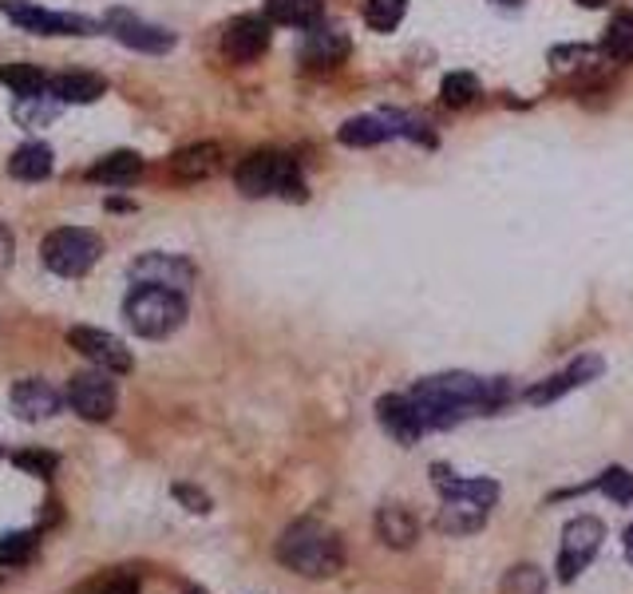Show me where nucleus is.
Segmentation results:
<instances>
[{"mask_svg":"<svg viewBox=\"0 0 633 594\" xmlns=\"http://www.w3.org/2000/svg\"><path fill=\"white\" fill-rule=\"evenodd\" d=\"M475 96H480V79L471 76V72H451V76H444V84H439V99H444L448 108H468Z\"/></svg>","mask_w":633,"mask_h":594,"instance_id":"obj_29","label":"nucleus"},{"mask_svg":"<svg viewBox=\"0 0 633 594\" xmlns=\"http://www.w3.org/2000/svg\"><path fill=\"white\" fill-rule=\"evenodd\" d=\"M67 345L79 352V357H88L96 361V369H108V373H132L135 361L127 345L108 330H91V325H76V330H67Z\"/></svg>","mask_w":633,"mask_h":594,"instance_id":"obj_9","label":"nucleus"},{"mask_svg":"<svg viewBox=\"0 0 633 594\" xmlns=\"http://www.w3.org/2000/svg\"><path fill=\"white\" fill-rule=\"evenodd\" d=\"M45 253V265L60 277H84L91 265L99 262L103 243H99L96 231H84V226H60L45 238L40 246Z\"/></svg>","mask_w":633,"mask_h":594,"instance_id":"obj_6","label":"nucleus"},{"mask_svg":"<svg viewBox=\"0 0 633 594\" xmlns=\"http://www.w3.org/2000/svg\"><path fill=\"white\" fill-rule=\"evenodd\" d=\"M16 468H21V472L40 475V480H52L60 460H55L52 451H21V456H16Z\"/></svg>","mask_w":633,"mask_h":594,"instance_id":"obj_33","label":"nucleus"},{"mask_svg":"<svg viewBox=\"0 0 633 594\" xmlns=\"http://www.w3.org/2000/svg\"><path fill=\"white\" fill-rule=\"evenodd\" d=\"M9 175L21 178V183H40V178L52 175V151H48L45 144L16 147L9 159Z\"/></svg>","mask_w":633,"mask_h":594,"instance_id":"obj_23","label":"nucleus"},{"mask_svg":"<svg viewBox=\"0 0 633 594\" xmlns=\"http://www.w3.org/2000/svg\"><path fill=\"white\" fill-rule=\"evenodd\" d=\"M408 0H364V24L372 33H393L405 21Z\"/></svg>","mask_w":633,"mask_h":594,"instance_id":"obj_27","label":"nucleus"},{"mask_svg":"<svg viewBox=\"0 0 633 594\" xmlns=\"http://www.w3.org/2000/svg\"><path fill=\"white\" fill-rule=\"evenodd\" d=\"M60 108V99L48 91V96H16V120L24 127H36V123H48Z\"/></svg>","mask_w":633,"mask_h":594,"instance_id":"obj_31","label":"nucleus"},{"mask_svg":"<svg viewBox=\"0 0 633 594\" xmlns=\"http://www.w3.org/2000/svg\"><path fill=\"white\" fill-rule=\"evenodd\" d=\"M432 484L444 495V507L436 516V528L444 535H475L492 519V507L499 504L495 480H468V475L448 472L444 463H432Z\"/></svg>","mask_w":633,"mask_h":594,"instance_id":"obj_2","label":"nucleus"},{"mask_svg":"<svg viewBox=\"0 0 633 594\" xmlns=\"http://www.w3.org/2000/svg\"><path fill=\"white\" fill-rule=\"evenodd\" d=\"M123 318L139 337H171L186 321V294L163 286H135L123 301Z\"/></svg>","mask_w":633,"mask_h":594,"instance_id":"obj_4","label":"nucleus"},{"mask_svg":"<svg viewBox=\"0 0 633 594\" xmlns=\"http://www.w3.org/2000/svg\"><path fill=\"white\" fill-rule=\"evenodd\" d=\"M601 540H606V523L598 516L570 519L567 531H562V547H558V579L574 583L601 550Z\"/></svg>","mask_w":633,"mask_h":594,"instance_id":"obj_7","label":"nucleus"},{"mask_svg":"<svg viewBox=\"0 0 633 594\" xmlns=\"http://www.w3.org/2000/svg\"><path fill=\"white\" fill-rule=\"evenodd\" d=\"M238 190L246 198H265V195H282V198H306V183H301V171L289 154L282 151H253L241 159L238 166Z\"/></svg>","mask_w":633,"mask_h":594,"instance_id":"obj_5","label":"nucleus"},{"mask_svg":"<svg viewBox=\"0 0 633 594\" xmlns=\"http://www.w3.org/2000/svg\"><path fill=\"white\" fill-rule=\"evenodd\" d=\"M376 535H381L384 547L408 550L420 540V519H415L405 504H384L381 511H376Z\"/></svg>","mask_w":633,"mask_h":594,"instance_id":"obj_18","label":"nucleus"},{"mask_svg":"<svg viewBox=\"0 0 633 594\" xmlns=\"http://www.w3.org/2000/svg\"><path fill=\"white\" fill-rule=\"evenodd\" d=\"M171 171H175L178 183H202V178L219 175L222 171V147L219 144H195L175 151L171 159Z\"/></svg>","mask_w":633,"mask_h":594,"instance_id":"obj_19","label":"nucleus"},{"mask_svg":"<svg viewBox=\"0 0 633 594\" xmlns=\"http://www.w3.org/2000/svg\"><path fill=\"white\" fill-rule=\"evenodd\" d=\"M142 175V159L135 151H111L108 159H99L88 171L91 183H103V187H127Z\"/></svg>","mask_w":633,"mask_h":594,"instance_id":"obj_22","label":"nucleus"},{"mask_svg":"<svg viewBox=\"0 0 633 594\" xmlns=\"http://www.w3.org/2000/svg\"><path fill=\"white\" fill-rule=\"evenodd\" d=\"M582 9H606V4H610V0H579Z\"/></svg>","mask_w":633,"mask_h":594,"instance_id":"obj_38","label":"nucleus"},{"mask_svg":"<svg viewBox=\"0 0 633 594\" xmlns=\"http://www.w3.org/2000/svg\"><path fill=\"white\" fill-rule=\"evenodd\" d=\"M12 412L21 420H48L60 412V393L40 376H28L12 388Z\"/></svg>","mask_w":633,"mask_h":594,"instance_id":"obj_16","label":"nucleus"},{"mask_svg":"<svg viewBox=\"0 0 633 594\" xmlns=\"http://www.w3.org/2000/svg\"><path fill=\"white\" fill-rule=\"evenodd\" d=\"M270 48V21L265 16H238L222 33V52L234 64H253Z\"/></svg>","mask_w":633,"mask_h":594,"instance_id":"obj_14","label":"nucleus"},{"mask_svg":"<svg viewBox=\"0 0 633 594\" xmlns=\"http://www.w3.org/2000/svg\"><path fill=\"white\" fill-rule=\"evenodd\" d=\"M582 492H601V495H610L618 507H630L633 504V472L630 468H606V472H601L589 487H582Z\"/></svg>","mask_w":633,"mask_h":594,"instance_id":"obj_25","label":"nucleus"},{"mask_svg":"<svg viewBox=\"0 0 633 594\" xmlns=\"http://www.w3.org/2000/svg\"><path fill=\"white\" fill-rule=\"evenodd\" d=\"M132 282L135 286H163L186 294L195 282V265L178 258V253H142L139 262H132Z\"/></svg>","mask_w":633,"mask_h":594,"instance_id":"obj_12","label":"nucleus"},{"mask_svg":"<svg viewBox=\"0 0 633 594\" xmlns=\"http://www.w3.org/2000/svg\"><path fill=\"white\" fill-rule=\"evenodd\" d=\"M9 262H12V234L0 226V270H4Z\"/></svg>","mask_w":633,"mask_h":594,"instance_id":"obj_36","label":"nucleus"},{"mask_svg":"<svg viewBox=\"0 0 633 594\" xmlns=\"http://www.w3.org/2000/svg\"><path fill=\"white\" fill-rule=\"evenodd\" d=\"M0 79L9 84L16 96H45L48 91V76L45 72H36L33 64H12L0 72Z\"/></svg>","mask_w":633,"mask_h":594,"instance_id":"obj_28","label":"nucleus"},{"mask_svg":"<svg viewBox=\"0 0 633 594\" xmlns=\"http://www.w3.org/2000/svg\"><path fill=\"white\" fill-rule=\"evenodd\" d=\"M412 405L420 408L424 429H451L463 424L468 417L495 412L507 400L502 381H483L475 373H436L412 385Z\"/></svg>","mask_w":633,"mask_h":594,"instance_id":"obj_1","label":"nucleus"},{"mask_svg":"<svg viewBox=\"0 0 633 594\" xmlns=\"http://www.w3.org/2000/svg\"><path fill=\"white\" fill-rule=\"evenodd\" d=\"M499 594H546V574L538 571L535 562H519L502 574Z\"/></svg>","mask_w":633,"mask_h":594,"instance_id":"obj_26","label":"nucleus"},{"mask_svg":"<svg viewBox=\"0 0 633 594\" xmlns=\"http://www.w3.org/2000/svg\"><path fill=\"white\" fill-rule=\"evenodd\" d=\"M376 420H381V429L388 432L400 448H412V444L427 432L424 420H420V408H415L412 396H405V393L381 396V400H376Z\"/></svg>","mask_w":633,"mask_h":594,"instance_id":"obj_13","label":"nucleus"},{"mask_svg":"<svg viewBox=\"0 0 633 594\" xmlns=\"http://www.w3.org/2000/svg\"><path fill=\"white\" fill-rule=\"evenodd\" d=\"M495 4H523V0H495Z\"/></svg>","mask_w":633,"mask_h":594,"instance_id":"obj_39","label":"nucleus"},{"mask_svg":"<svg viewBox=\"0 0 633 594\" xmlns=\"http://www.w3.org/2000/svg\"><path fill=\"white\" fill-rule=\"evenodd\" d=\"M108 28L115 33V40H120V45L139 48V52H171V48H175V36L166 33V28L139 21V16H135V12H127V9L108 12Z\"/></svg>","mask_w":633,"mask_h":594,"instance_id":"obj_15","label":"nucleus"},{"mask_svg":"<svg viewBox=\"0 0 633 594\" xmlns=\"http://www.w3.org/2000/svg\"><path fill=\"white\" fill-rule=\"evenodd\" d=\"M67 405L76 408L84 420H111L115 405H120V393H115V381H111L108 369H88V373H76L72 385H67Z\"/></svg>","mask_w":633,"mask_h":594,"instance_id":"obj_8","label":"nucleus"},{"mask_svg":"<svg viewBox=\"0 0 633 594\" xmlns=\"http://www.w3.org/2000/svg\"><path fill=\"white\" fill-rule=\"evenodd\" d=\"M601 52L613 60H633V16H618L601 36Z\"/></svg>","mask_w":633,"mask_h":594,"instance_id":"obj_30","label":"nucleus"},{"mask_svg":"<svg viewBox=\"0 0 633 594\" xmlns=\"http://www.w3.org/2000/svg\"><path fill=\"white\" fill-rule=\"evenodd\" d=\"M601 369H606V364H601L598 352H582L579 361H570L562 373L546 376V381L526 388V405H550V400H558V396H567V393H574V388L589 385V381H598Z\"/></svg>","mask_w":633,"mask_h":594,"instance_id":"obj_11","label":"nucleus"},{"mask_svg":"<svg viewBox=\"0 0 633 594\" xmlns=\"http://www.w3.org/2000/svg\"><path fill=\"white\" fill-rule=\"evenodd\" d=\"M175 495L183 499V504H190V511H210V499H207L202 492H195V487L178 484V487H175Z\"/></svg>","mask_w":633,"mask_h":594,"instance_id":"obj_34","label":"nucleus"},{"mask_svg":"<svg viewBox=\"0 0 633 594\" xmlns=\"http://www.w3.org/2000/svg\"><path fill=\"white\" fill-rule=\"evenodd\" d=\"M48 91H52L60 103H91L108 91V79L91 76V72H67V76L48 79Z\"/></svg>","mask_w":633,"mask_h":594,"instance_id":"obj_21","label":"nucleus"},{"mask_svg":"<svg viewBox=\"0 0 633 594\" xmlns=\"http://www.w3.org/2000/svg\"><path fill=\"white\" fill-rule=\"evenodd\" d=\"M4 16L12 24H21L28 33H40V36H88L96 33V24L84 21V16H72V12H48V9H36V4H16V0H4L0 4Z\"/></svg>","mask_w":633,"mask_h":594,"instance_id":"obj_10","label":"nucleus"},{"mask_svg":"<svg viewBox=\"0 0 633 594\" xmlns=\"http://www.w3.org/2000/svg\"><path fill=\"white\" fill-rule=\"evenodd\" d=\"M103 594H139V579H132V574H115L111 583H103Z\"/></svg>","mask_w":633,"mask_h":594,"instance_id":"obj_35","label":"nucleus"},{"mask_svg":"<svg viewBox=\"0 0 633 594\" xmlns=\"http://www.w3.org/2000/svg\"><path fill=\"white\" fill-rule=\"evenodd\" d=\"M325 16L321 0H265V21L282 28H316Z\"/></svg>","mask_w":633,"mask_h":594,"instance_id":"obj_20","label":"nucleus"},{"mask_svg":"<svg viewBox=\"0 0 633 594\" xmlns=\"http://www.w3.org/2000/svg\"><path fill=\"white\" fill-rule=\"evenodd\" d=\"M36 550V531H9L0 535V562L4 567H21V562L33 559Z\"/></svg>","mask_w":633,"mask_h":594,"instance_id":"obj_32","label":"nucleus"},{"mask_svg":"<svg viewBox=\"0 0 633 594\" xmlns=\"http://www.w3.org/2000/svg\"><path fill=\"white\" fill-rule=\"evenodd\" d=\"M186 594H207V591H186Z\"/></svg>","mask_w":633,"mask_h":594,"instance_id":"obj_40","label":"nucleus"},{"mask_svg":"<svg viewBox=\"0 0 633 594\" xmlns=\"http://www.w3.org/2000/svg\"><path fill=\"white\" fill-rule=\"evenodd\" d=\"M277 562L301 579H333L345 567V543L321 519H297L277 540Z\"/></svg>","mask_w":633,"mask_h":594,"instance_id":"obj_3","label":"nucleus"},{"mask_svg":"<svg viewBox=\"0 0 633 594\" xmlns=\"http://www.w3.org/2000/svg\"><path fill=\"white\" fill-rule=\"evenodd\" d=\"M622 543H625V559H630V562H633V528H630V531H625V540H622Z\"/></svg>","mask_w":633,"mask_h":594,"instance_id":"obj_37","label":"nucleus"},{"mask_svg":"<svg viewBox=\"0 0 633 594\" xmlns=\"http://www.w3.org/2000/svg\"><path fill=\"white\" fill-rule=\"evenodd\" d=\"M337 139L345 147H376V144H384V139H393V132H388L384 115H357V120L340 123Z\"/></svg>","mask_w":633,"mask_h":594,"instance_id":"obj_24","label":"nucleus"},{"mask_svg":"<svg viewBox=\"0 0 633 594\" xmlns=\"http://www.w3.org/2000/svg\"><path fill=\"white\" fill-rule=\"evenodd\" d=\"M349 36L340 33V28H325V24H316L313 33L306 36V45H301V60L309 67H337L349 60Z\"/></svg>","mask_w":633,"mask_h":594,"instance_id":"obj_17","label":"nucleus"}]
</instances>
